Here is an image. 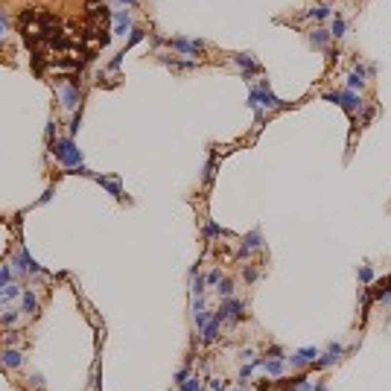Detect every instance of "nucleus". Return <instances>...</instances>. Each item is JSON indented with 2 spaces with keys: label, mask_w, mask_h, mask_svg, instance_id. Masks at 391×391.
Here are the masks:
<instances>
[{
  "label": "nucleus",
  "mask_w": 391,
  "mask_h": 391,
  "mask_svg": "<svg viewBox=\"0 0 391 391\" xmlns=\"http://www.w3.org/2000/svg\"><path fill=\"white\" fill-rule=\"evenodd\" d=\"M47 140H50V143L56 140V123H53V120L47 123Z\"/></svg>",
  "instance_id": "obj_35"
},
{
  "label": "nucleus",
  "mask_w": 391,
  "mask_h": 391,
  "mask_svg": "<svg viewBox=\"0 0 391 391\" xmlns=\"http://www.w3.org/2000/svg\"><path fill=\"white\" fill-rule=\"evenodd\" d=\"M93 181L96 184H102L114 199H123V184H120V178H105V175H93Z\"/></svg>",
  "instance_id": "obj_9"
},
{
  "label": "nucleus",
  "mask_w": 391,
  "mask_h": 391,
  "mask_svg": "<svg viewBox=\"0 0 391 391\" xmlns=\"http://www.w3.org/2000/svg\"><path fill=\"white\" fill-rule=\"evenodd\" d=\"M245 280H248V283L257 280V269H254V266H245Z\"/></svg>",
  "instance_id": "obj_33"
},
{
  "label": "nucleus",
  "mask_w": 391,
  "mask_h": 391,
  "mask_svg": "<svg viewBox=\"0 0 391 391\" xmlns=\"http://www.w3.org/2000/svg\"><path fill=\"white\" fill-rule=\"evenodd\" d=\"M18 316H20V310H6V313H0V321L6 327H12V324H18Z\"/></svg>",
  "instance_id": "obj_23"
},
{
  "label": "nucleus",
  "mask_w": 391,
  "mask_h": 391,
  "mask_svg": "<svg viewBox=\"0 0 391 391\" xmlns=\"http://www.w3.org/2000/svg\"><path fill=\"white\" fill-rule=\"evenodd\" d=\"M316 359H318V351H316V348H301V351H295V354L289 356V365L301 371V368H307V365H313Z\"/></svg>",
  "instance_id": "obj_4"
},
{
  "label": "nucleus",
  "mask_w": 391,
  "mask_h": 391,
  "mask_svg": "<svg viewBox=\"0 0 391 391\" xmlns=\"http://www.w3.org/2000/svg\"><path fill=\"white\" fill-rule=\"evenodd\" d=\"M242 316H245V304H242V301H237V298H225V301L219 304V310L213 313V318H216L219 324H225V321L240 324V321H242Z\"/></svg>",
  "instance_id": "obj_2"
},
{
  "label": "nucleus",
  "mask_w": 391,
  "mask_h": 391,
  "mask_svg": "<svg viewBox=\"0 0 391 391\" xmlns=\"http://www.w3.org/2000/svg\"><path fill=\"white\" fill-rule=\"evenodd\" d=\"M216 336H219V321H216V318H210V324L202 330V342H207V345H210V342H216Z\"/></svg>",
  "instance_id": "obj_16"
},
{
  "label": "nucleus",
  "mask_w": 391,
  "mask_h": 391,
  "mask_svg": "<svg viewBox=\"0 0 391 391\" xmlns=\"http://www.w3.org/2000/svg\"><path fill=\"white\" fill-rule=\"evenodd\" d=\"M365 76H368V70L356 61L354 70H351V76H348V91H362L365 88Z\"/></svg>",
  "instance_id": "obj_7"
},
{
  "label": "nucleus",
  "mask_w": 391,
  "mask_h": 391,
  "mask_svg": "<svg viewBox=\"0 0 391 391\" xmlns=\"http://www.w3.org/2000/svg\"><path fill=\"white\" fill-rule=\"evenodd\" d=\"M324 99H327V102H336V105H339V102H342V91H327V93H324Z\"/></svg>",
  "instance_id": "obj_29"
},
{
  "label": "nucleus",
  "mask_w": 391,
  "mask_h": 391,
  "mask_svg": "<svg viewBox=\"0 0 391 391\" xmlns=\"http://www.w3.org/2000/svg\"><path fill=\"white\" fill-rule=\"evenodd\" d=\"M356 275H359V280H362V283H371V280H374V269H371V266H359V269H356Z\"/></svg>",
  "instance_id": "obj_25"
},
{
  "label": "nucleus",
  "mask_w": 391,
  "mask_h": 391,
  "mask_svg": "<svg viewBox=\"0 0 391 391\" xmlns=\"http://www.w3.org/2000/svg\"><path fill=\"white\" fill-rule=\"evenodd\" d=\"M15 280V272L9 269V266H0V286H6V283H12Z\"/></svg>",
  "instance_id": "obj_26"
},
{
  "label": "nucleus",
  "mask_w": 391,
  "mask_h": 391,
  "mask_svg": "<svg viewBox=\"0 0 391 391\" xmlns=\"http://www.w3.org/2000/svg\"><path fill=\"white\" fill-rule=\"evenodd\" d=\"M216 286H219V295H222V298H231V295H234V280L222 278V280H219Z\"/></svg>",
  "instance_id": "obj_22"
},
{
  "label": "nucleus",
  "mask_w": 391,
  "mask_h": 391,
  "mask_svg": "<svg viewBox=\"0 0 391 391\" xmlns=\"http://www.w3.org/2000/svg\"><path fill=\"white\" fill-rule=\"evenodd\" d=\"M3 32H6V18H3V12H0V38H3Z\"/></svg>",
  "instance_id": "obj_39"
},
{
  "label": "nucleus",
  "mask_w": 391,
  "mask_h": 391,
  "mask_svg": "<svg viewBox=\"0 0 391 391\" xmlns=\"http://www.w3.org/2000/svg\"><path fill=\"white\" fill-rule=\"evenodd\" d=\"M205 237H207V240H213V237H231V234H228L225 228H219L216 222H207V225H205Z\"/></svg>",
  "instance_id": "obj_19"
},
{
  "label": "nucleus",
  "mask_w": 391,
  "mask_h": 391,
  "mask_svg": "<svg viewBox=\"0 0 391 391\" xmlns=\"http://www.w3.org/2000/svg\"><path fill=\"white\" fill-rule=\"evenodd\" d=\"M219 280H222V272H219V269H213V272H210V275L205 278V283H207V286H216Z\"/></svg>",
  "instance_id": "obj_28"
},
{
  "label": "nucleus",
  "mask_w": 391,
  "mask_h": 391,
  "mask_svg": "<svg viewBox=\"0 0 391 391\" xmlns=\"http://www.w3.org/2000/svg\"><path fill=\"white\" fill-rule=\"evenodd\" d=\"M50 152H53L56 161H58L61 167H67V169H73V167L82 164V149L73 143V137H56V140L50 143Z\"/></svg>",
  "instance_id": "obj_1"
},
{
  "label": "nucleus",
  "mask_w": 391,
  "mask_h": 391,
  "mask_svg": "<svg viewBox=\"0 0 391 391\" xmlns=\"http://www.w3.org/2000/svg\"><path fill=\"white\" fill-rule=\"evenodd\" d=\"M327 351H330V354H336V356H342V354H345V348H342L339 342H330V345H327Z\"/></svg>",
  "instance_id": "obj_34"
},
{
  "label": "nucleus",
  "mask_w": 391,
  "mask_h": 391,
  "mask_svg": "<svg viewBox=\"0 0 391 391\" xmlns=\"http://www.w3.org/2000/svg\"><path fill=\"white\" fill-rule=\"evenodd\" d=\"M79 126H82V108H79V111L73 114V120H70V137L79 131Z\"/></svg>",
  "instance_id": "obj_27"
},
{
  "label": "nucleus",
  "mask_w": 391,
  "mask_h": 391,
  "mask_svg": "<svg viewBox=\"0 0 391 391\" xmlns=\"http://www.w3.org/2000/svg\"><path fill=\"white\" fill-rule=\"evenodd\" d=\"M169 47L178 50V53H187V56H196V53L205 50L202 41H187V38H169Z\"/></svg>",
  "instance_id": "obj_6"
},
{
  "label": "nucleus",
  "mask_w": 391,
  "mask_h": 391,
  "mask_svg": "<svg viewBox=\"0 0 391 391\" xmlns=\"http://www.w3.org/2000/svg\"><path fill=\"white\" fill-rule=\"evenodd\" d=\"M58 102H61L64 111H76V108L82 105V91H79V85L61 82V85H58Z\"/></svg>",
  "instance_id": "obj_3"
},
{
  "label": "nucleus",
  "mask_w": 391,
  "mask_h": 391,
  "mask_svg": "<svg viewBox=\"0 0 391 391\" xmlns=\"http://www.w3.org/2000/svg\"><path fill=\"white\" fill-rule=\"evenodd\" d=\"M193 318H196V327H199V330H205V327L210 324L213 313H207V310H199V313H193Z\"/></svg>",
  "instance_id": "obj_20"
},
{
  "label": "nucleus",
  "mask_w": 391,
  "mask_h": 391,
  "mask_svg": "<svg viewBox=\"0 0 391 391\" xmlns=\"http://www.w3.org/2000/svg\"><path fill=\"white\" fill-rule=\"evenodd\" d=\"M178 391H202V380H199V377H190L187 383L178 386Z\"/></svg>",
  "instance_id": "obj_24"
},
{
  "label": "nucleus",
  "mask_w": 391,
  "mask_h": 391,
  "mask_svg": "<svg viewBox=\"0 0 391 391\" xmlns=\"http://www.w3.org/2000/svg\"><path fill=\"white\" fill-rule=\"evenodd\" d=\"M117 3H129V6H134V3H137V0H117Z\"/></svg>",
  "instance_id": "obj_40"
},
{
  "label": "nucleus",
  "mask_w": 391,
  "mask_h": 391,
  "mask_svg": "<svg viewBox=\"0 0 391 391\" xmlns=\"http://www.w3.org/2000/svg\"><path fill=\"white\" fill-rule=\"evenodd\" d=\"M53 196H56V190H53V187H50V190H47V193H44V196H41V199H38V205H47V202H50V199H53Z\"/></svg>",
  "instance_id": "obj_36"
},
{
  "label": "nucleus",
  "mask_w": 391,
  "mask_h": 391,
  "mask_svg": "<svg viewBox=\"0 0 391 391\" xmlns=\"http://www.w3.org/2000/svg\"><path fill=\"white\" fill-rule=\"evenodd\" d=\"M29 383H32V386H38V389H41V386H44V377H41V374H32V377H29Z\"/></svg>",
  "instance_id": "obj_37"
},
{
  "label": "nucleus",
  "mask_w": 391,
  "mask_h": 391,
  "mask_svg": "<svg viewBox=\"0 0 391 391\" xmlns=\"http://www.w3.org/2000/svg\"><path fill=\"white\" fill-rule=\"evenodd\" d=\"M339 105H342V108L354 117V114L362 108V96H359L356 91H342V102H339Z\"/></svg>",
  "instance_id": "obj_8"
},
{
  "label": "nucleus",
  "mask_w": 391,
  "mask_h": 391,
  "mask_svg": "<svg viewBox=\"0 0 391 391\" xmlns=\"http://www.w3.org/2000/svg\"><path fill=\"white\" fill-rule=\"evenodd\" d=\"M114 20H117V35H126V29H131V15L126 12V9H117L114 12Z\"/></svg>",
  "instance_id": "obj_11"
},
{
  "label": "nucleus",
  "mask_w": 391,
  "mask_h": 391,
  "mask_svg": "<svg viewBox=\"0 0 391 391\" xmlns=\"http://www.w3.org/2000/svg\"><path fill=\"white\" fill-rule=\"evenodd\" d=\"M187 380H190V368H181V371L175 374V383L181 386V383H187Z\"/></svg>",
  "instance_id": "obj_32"
},
{
  "label": "nucleus",
  "mask_w": 391,
  "mask_h": 391,
  "mask_svg": "<svg viewBox=\"0 0 391 391\" xmlns=\"http://www.w3.org/2000/svg\"><path fill=\"white\" fill-rule=\"evenodd\" d=\"M263 365H266V374H269V377H280V374L286 371V362H283L280 356H272V359H263Z\"/></svg>",
  "instance_id": "obj_13"
},
{
  "label": "nucleus",
  "mask_w": 391,
  "mask_h": 391,
  "mask_svg": "<svg viewBox=\"0 0 391 391\" xmlns=\"http://www.w3.org/2000/svg\"><path fill=\"white\" fill-rule=\"evenodd\" d=\"M330 38H333V35H330L327 29H316V32H310V47H313V50H324Z\"/></svg>",
  "instance_id": "obj_12"
},
{
  "label": "nucleus",
  "mask_w": 391,
  "mask_h": 391,
  "mask_svg": "<svg viewBox=\"0 0 391 391\" xmlns=\"http://www.w3.org/2000/svg\"><path fill=\"white\" fill-rule=\"evenodd\" d=\"M313 391H327V383H324V380H316V386H313Z\"/></svg>",
  "instance_id": "obj_38"
},
{
  "label": "nucleus",
  "mask_w": 391,
  "mask_h": 391,
  "mask_svg": "<svg viewBox=\"0 0 391 391\" xmlns=\"http://www.w3.org/2000/svg\"><path fill=\"white\" fill-rule=\"evenodd\" d=\"M202 178H205V184H210V178H213V161H207V164H205V172H202Z\"/></svg>",
  "instance_id": "obj_30"
},
{
  "label": "nucleus",
  "mask_w": 391,
  "mask_h": 391,
  "mask_svg": "<svg viewBox=\"0 0 391 391\" xmlns=\"http://www.w3.org/2000/svg\"><path fill=\"white\" fill-rule=\"evenodd\" d=\"M35 310H38V295H35L32 289H23V292H20V313L32 316Z\"/></svg>",
  "instance_id": "obj_10"
},
{
  "label": "nucleus",
  "mask_w": 391,
  "mask_h": 391,
  "mask_svg": "<svg viewBox=\"0 0 391 391\" xmlns=\"http://www.w3.org/2000/svg\"><path fill=\"white\" fill-rule=\"evenodd\" d=\"M234 61L242 67V79H251L254 73H260V64L254 61V56H251V53H237V56H234Z\"/></svg>",
  "instance_id": "obj_5"
},
{
  "label": "nucleus",
  "mask_w": 391,
  "mask_h": 391,
  "mask_svg": "<svg viewBox=\"0 0 391 391\" xmlns=\"http://www.w3.org/2000/svg\"><path fill=\"white\" fill-rule=\"evenodd\" d=\"M330 15H333V12H330L327 3H318V6L310 9V18H316V20H324V18H330Z\"/></svg>",
  "instance_id": "obj_18"
},
{
  "label": "nucleus",
  "mask_w": 391,
  "mask_h": 391,
  "mask_svg": "<svg viewBox=\"0 0 391 391\" xmlns=\"http://www.w3.org/2000/svg\"><path fill=\"white\" fill-rule=\"evenodd\" d=\"M242 242H245V248H248V251L263 248V234H260V228H254L251 234H245V237H242Z\"/></svg>",
  "instance_id": "obj_15"
},
{
  "label": "nucleus",
  "mask_w": 391,
  "mask_h": 391,
  "mask_svg": "<svg viewBox=\"0 0 391 391\" xmlns=\"http://www.w3.org/2000/svg\"><path fill=\"white\" fill-rule=\"evenodd\" d=\"M289 386H292V391H313L316 380H310V377H295Z\"/></svg>",
  "instance_id": "obj_17"
},
{
  "label": "nucleus",
  "mask_w": 391,
  "mask_h": 391,
  "mask_svg": "<svg viewBox=\"0 0 391 391\" xmlns=\"http://www.w3.org/2000/svg\"><path fill=\"white\" fill-rule=\"evenodd\" d=\"M0 362H3L6 368H20L23 356H20V351H3V354H0Z\"/></svg>",
  "instance_id": "obj_14"
},
{
  "label": "nucleus",
  "mask_w": 391,
  "mask_h": 391,
  "mask_svg": "<svg viewBox=\"0 0 391 391\" xmlns=\"http://www.w3.org/2000/svg\"><path fill=\"white\" fill-rule=\"evenodd\" d=\"M123 56H126V50H120V53H117V56L111 58V64H108V67H111V70H117V67L123 64Z\"/></svg>",
  "instance_id": "obj_31"
},
{
  "label": "nucleus",
  "mask_w": 391,
  "mask_h": 391,
  "mask_svg": "<svg viewBox=\"0 0 391 391\" xmlns=\"http://www.w3.org/2000/svg\"><path fill=\"white\" fill-rule=\"evenodd\" d=\"M330 35H333V38H342V35H345V18H342L339 12H336V18H333V29H330Z\"/></svg>",
  "instance_id": "obj_21"
}]
</instances>
